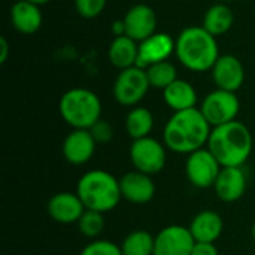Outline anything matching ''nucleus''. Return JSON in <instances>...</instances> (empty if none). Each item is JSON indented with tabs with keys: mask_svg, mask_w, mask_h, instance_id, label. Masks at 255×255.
Returning <instances> with one entry per match:
<instances>
[{
	"mask_svg": "<svg viewBox=\"0 0 255 255\" xmlns=\"http://www.w3.org/2000/svg\"><path fill=\"white\" fill-rule=\"evenodd\" d=\"M124 127L127 136L133 140L148 137L154 128V115L145 106H134L127 114Z\"/></svg>",
	"mask_w": 255,
	"mask_h": 255,
	"instance_id": "23",
	"label": "nucleus"
},
{
	"mask_svg": "<svg viewBox=\"0 0 255 255\" xmlns=\"http://www.w3.org/2000/svg\"><path fill=\"white\" fill-rule=\"evenodd\" d=\"M191 255H220L218 248L215 244H208V242H196L193 247Z\"/></svg>",
	"mask_w": 255,
	"mask_h": 255,
	"instance_id": "30",
	"label": "nucleus"
},
{
	"mask_svg": "<svg viewBox=\"0 0 255 255\" xmlns=\"http://www.w3.org/2000/svg\"><path fill=\"white\" fill-rule=\"evenodd\" d=\"M251 235H253V239H254V242H255V223H254V226H253V229H251Z\"/></svg>",
	"mask_w": 255,
	"mask_h": 255,
	"instance_id": "34",
	"label": "nucleus"
},
{
	"mask_svg": "<svg viewBox=\"0 0 255 255\" xmlns=\"http://www.w3.org/2000/svg\"><path fill=\"white\" fill-rule=\"evenodd\" d=\"M188 229L196 242L215 244L223 235L224 221L218 212L206 209V211H202L197 215H194Z\"/></svg>",
	"mask_w": 255,
	"mask_h": 255,
	"instance_id": "18",
	"label": "nucleus"
},
{
	"mask_svg": "<svg viewBox=\"0 0 255 255\" xmlns=\"http://www.w3.org/2000/svg\"><path fill=\"white\" fill-rule=\"evenodd\" d=\"M151 88L146 70L137 66L120 70L115 78L112 94L117 103L126 108L137 106Z\"/></svg>",
	"mask_w": 255,
	"mask_h": 255,
	"instance_id": "7",
	"label": "nucleus"
},
{
	"mask_svg": "<svg viewBox=\"0 0 255 255\" xmlns=\"http://www.w3.org/2000/svg\"><path fill=\"white\" fill-rule=\"evenodd\" d=\"M221 169L223 166L206 146L188 154L185 160V176L199 190L214 188Z\"/></svg>",
	"mask_w": 255,
	"mask_h": 255,
	"instance_id": "8",
	"label": "nucleus"
},
{
	"mask_svg": "<svg viewBox=\"0 0 255 255\" xmlns=\"http://www.w3.org/2000/svg\"><path fill=\"white\" fill-rule=\"evenodd\" d=\"M248 188V175L244 167H223L214 190L217 197L224 203H235L241 200Z\"/></svg>",
	"mask_w": 255,
	"mask_h": 255,
	"instance_id": "15",
	"label": "nucleus"
},
{
	"mask_svg": "<svg viewBox=\"0 0 255 255\" xmlns=\"http://www.w3.org/2000/svg\"><path fill=\"white\" fill-rule=\"evenodd\" d=\"M212 126L199 108L173 112L163 128V143L175 154L188 155L208 145Z\"/></svg>",
	"mask_w": 255,
	"mask_h": 255,
	"instance_id": "1",
	"label": "nucleus"
},
{
	"mask_svg": "<svg viewBox=\"0 0 255 255\" xmlns=\"http://www.w3.org/2000/svg\"><path fill=\"white\" fill-rule=\"evenodd\" d=\"M105 227H106L105 214L90 211V209H85V212L82 214V217L78 221L79 233L88 239H93V241H96L103 233Z\"/></svg>",
	"mask_w": 255,
	"mask_h": 255,
	"instance_id": "26",
	"label": "nucleus"
},
{
	"mask_svg": "<svg viewBox=\"0 0 255 255\" xmlns=\"http://www.w3.org/2000/svg\"><path fill=\"white\" fill-rule=\"evenodd\" d=\"M10 22L21 34H33L42 27V10L36 3L19 0L10 7Z\"/></svg>",
	"mask_w": 255,
	"mask_h": 255,
	"instance_id": "19",
	"label": "nucleus"
},
{
	"mask_svg": "<svg viewBox=\"0 0 255 255\" xmlns=\"http://www.w3.org/2000/svg\"><path fill=\"white\" fill-rule=\"evenodd\" d=\"M97 142L91 136L90 130H78L73 128L63 140V157L72 166H84L87 164L94 152Z\"/></svg>",
	"mask_w": 255,
	"mask_h": 255,
	"instance_id": "13",
	"label": "nucleus"
},
{
	"mask_svg": "<svg viewBox=\"0 0 255 255\" xmlns=\"http://www.w3.org/2000/svg\"><path fill=\"white\" fill-rule=\"evenodd\" d=\"M123 200L133 205H146L155 196V184L152 176L133 170L127 172L120 179Z\"/></svg>",
	"mask_w": 255,
	"mask_h": 255,
	"instance_id": "16",
	"label": "nucleus"
},
{
	"mask_svg": "<svg viewBox=\"0 0 255 255\" xmlns=\"http://www.w3.org/2000/svg\"><path fill=\"white\" fill-rule=\"evenodd\" d=\"M58 111L63 121L78 130H90L102 120V102L88 88L78 87L67 90L58 102Z\"/></svg>",
	"mask_w": 255,
	"mask_h": 255,
	"instance_id": "5",
	"label": "nucleus"
},
{
	"mask_svg": "<svg viewBox=\"0 0 255 255\" xmlns=\"http://www.w3.org/2000/svg\"><path fill=\"white\" fill-rule=\"evenodd\" d=\"M176 40L172 39L167 33H154L148 39L139 42V57L137 67L148 69L149 66L166 61L175 52Z\"/></svg>",
	"mask_w": 255,
	"mask_h": 255,
	"instance_id": "17",
	"label": "nucleus"
},
{
	"mask_svg": "<svg viewBox=\"0 0 255 255\" xmlns=\"http://www.w3.org/2000/svg\"><path fill=\"white\" fill-rule=\"evenodd\" d=\"M90 133L97 143H108L114 139V127L109 121L105 120H99L90 128Z\"/></svg>",
	"mask_w": 255,
	"mask_h": 255,
	"instance_id": "29",
	"label": "nucleus"
},
{
	"mask_svg": "<svg viewBox=\"0 0 255 255\" xmlns=\"http://www.w3.org/2000/svg\"><path fill=\"white\" fill-rule=\"evenodd\" d=\"M79 255H123L121 247L112 241L106 239H96L90 242Z\"/></svg>",
	"mask_w": 255,
	"mask_h": 255,
	"instance_id": "27",
	"label": "nucleus"
},
{
	"mask_svg": "<svg viewBox=\"0 0 255 255\" xmlns=\"http://www.w3.org/2000/svg\"><path fill=\"white\" fill-rule=\"evenodd\" d=\"M212 79L220 90L236 93L245 82V69L242 61L232 54L220 55L212 67Z\"/></svg>",
	"mask_w": 255,
	"mask_h": 255,
	"instance_id": "14",
	"label": "nucleus"
},
{
	"mask_svg": "<svg viewBox=\"0 0 255 255\" xmlns=\"http://www.w3.org/2000/svg\"><path fill=\"white\" fill-rule=\"evenodd\" d=\"M220 3H226V1H230V0H218Z\"/></svg>",
	"mask_w": 255,
	"mask_h": 255,
	"instance_id": "35",
	"label": "nucleus"
},
{
	"mask_svg": "<svg viewBox=\"0 0 255 255\" xmlns=\"http://www.w3.org/2000/svg\"><path fill=\"white\" fill-rule=\"evenodd\" d=\"M194 244L188 227L172 224L155 235L154 255H191Z\"/></svg>",
	"mask_w": 255,
	"mask_h": 255,
	"instance_id": "10",
	"label": "nucleus"
},
{
	"mask_svg": "<svg viewBox=\"0 0 255 255\" xmlns=\"http://www.w3.org/2000/svg\"><path fill=\"white\" fill-rule=\"evenodd\" d=\"M139 57V42L128 36H117L108 48V58L111 64L120 70L133 67L137 64Z\"/></svg>",
	"mask_w": 255,
	"mask_h": 255,
	"instance_id": "21",
	"label": "nucleus"
},
{
	"mask_svg": "<svg viewBox=\"0 0 255 255\" xmlns=\"http://www.w3.org/2000/svg\"><path fill=\"white\" fill-rule=\"evenodd\" d=\"M123 21L126 25V36L136 42H142L157 33V15L154 9L145 3L131 6L126 12Z\"/></svg>",
	"mask_w": 255,
	"mask_h": 255,
	"instance_id": "12",
	"label": "nucleus"
},
{
	"mask_svg": "<svg viewBox=\"0 0 255 255\" xmlns=\"http://www.w3.org/2000/svg\"><path fill=\"white\" fill-rule=\"evenodd\" d=\"M76 194L85 209L102 214L114 211L123 200L120 179L103 169L85 172L76 184Z\"/></svg>",
	"mask_w": 255,
	"mask_h": 255,
	"instance_id": "4",
	"label": "nucleus"
},
{
	"mask_svg": "<svg viewBox=\"0 0 255 255\" xmlns=\"http://www.w3.org/2000/svg\"><path fill=\"white\" fill-rule=\"evenodd\" d=\"M163 100L173 112H181L196 108L199 96L190 82L178 78L173 84L163 90Z\"/></svg>",
	"mask_w": 255,
	"mask_h": 255,
	"instance_id": "20",
	"label": "nucleus"
},
{
	"mask_svg": "<svg viewBox=\"0 0 255 255\" xmlns=\"http://www.w3.org/2000/svg\"><path fill=\"white\" fill-rule=\"evenodd\" d=\"M112 33L115 34V37H117V36H124V34H126V25H124V21H123V19L114 21V24H112Z\"/></svg>",
	"mask_w": 255,
	"mask_h": 255,
	"instance_id": "32",
	"label": "nucleus"
},
{
	"mask_svg": "<svg viewBox=\"0 0 255 255\" xmlns=\"http://www.w3.org/2000/svg\"><path fill=\"white\" fill-rule=\"evenodd\" d=\"M233 22H235L233 10L226 3L218 1L206 10L202 27L206 31H209L212 36L218 37V36L226 34L232 28Z\"/></svg>",
	"mask_w": 255,
	"mask_h": 255,
	"instance_id": "22",
	"label": "nucleus"
},
{
	"mask_svg": "<svg viewBox=\"0 0 255 255\" xmlns=\"http://www.w3.org/2000/svg\"><path fill=\"white\" fill-rule=\"evenodd\" d=\"M145 70H146L149 85L152 88H158L161 91L178 79V70H176L175 64L170 63L169 60L155 63Z\"/></svg>",
	"mask_w": 255,
	"mask_h": 255,
	"instance_id": "25",
	"label": "nucleus"
},
{
	"mask_svg": "<svg viewBox=\"0 0 255 255\" xmlns=\"http://www.w3.org/2000/svg\"><path fill=\"white\" fill-rule=\"evenodd\" d=\"M251 130L241 121L212 127L206 148L223 167H244L253 152Z\"/></svg>",
	"mask_w": 255,
	"mask_h": 255,
	"instance_id": "2",
	"label": "nucleus"
},
{
	"mask_svg": "<svg viewBox=\"0 0 255 255\" xmlns=\"http://www.w3.org/2000/svg\"><path fill=\"white\" fill-rule=\"evenodd\" d=\"M106 1L108 0H75V7L82 18L91 19L105 10Z\"/></svg>",
	"mask_w": 255,
	"mask_h": 255,
	"instance_id": "28",
	"label": "nucleus"
},
{
	"mask_svg": "<svg viewBox=\"0 0 255 255\" xmlns=\"http://www.w3.org/2000/svg\"><path fill=\"white\" fill-rule=\"evenodd\" d=\"M155 236L146 230L130 232L121 242L123 255H154Z\"/></svg>",
	"mask_w": 255,
	"mask_h": 255,
	"instance_id": "24",
	"label": "nucleus"
},
{
	"mask_svg": "<svg viewBox=\"0 0 255 255\" xmlns=\"http://www.w3.org/2000/svg\"><path fill=\"white\" fill-rule=\"evenodd\" d=\"M175 54L185 69L196 73L212 70L220 58L217 37L202 25L187 27L179 33L176 37Z\"/></svg>",
	"mask_w": 255,
	"mask_h": 255,
	"instance_id": "3",
	"label": "nucleus"
},
{
	"mask_svg": "<svg viewBox=\"0 0 255 255\" xmlns=\"http://www.w3.org/2000/svg\"><path fill=\"white\" fill-rule=\"evenodd\" d=\"M199 109L212 127H218L236 121L241 111V102L236 93L217 88L203 99Z\"/></svg>",
	"mask_w": 255,
	"mask_h": 255,
	"instance_id": "9",
	"label": "nucleus"
},
{
	"mask_svg": "<svg viewBox=\"0 0 255 255\" xmlns=\"http://www.w3.org/2000/svg\"><path fill=\"white\" fill-rule=\"evenodd\" d=\"M28 1H31V3H36V4H45V3H48V1H51V0H28Z\"/></svg>",
	"mask_w": 255,
	"mask_h": 255,
	"instance_id": "33",
	"label": "nucleus"
},
{
	"mask_svg": "<svg viewBox=\"0 0 255 255\" xmlns=\"http://www.w3.org/2000/svg\"><path fill=\"white\" fill-rule=\"evenodd\" d=\"M9 57V42L6 40V37H0V64L6 63Z\"/></svg>",
	"mask_w": 255,
	"mask_h": 255,
	"instance_id": "31",
	"label": "nucleus"
},
{
	"mask_svg": "<svg viewBox=\"0 0 255 255\" xmlns=\"http://www.w3.org/2000/svg\"><path fill=\"white\" fill-rule=\"evenodd\" d=\"M46 212L58 224H78L85 212V206L79 196L72 191H60L51 196L46 203Z\"/></svg>",
	"mask_w": 255,
	"mask_h": 255,
	"instance_id": "11",
	"label": "nucleus"
},
{
	"mask_svg": "<svg viewBox=\"0 0 255 255\" xmlns=\"http://www.w3.org/2000/svg\"><path fill=\"white\" fill-rule=\"evenodd\" d=\"M128 157L134 170L154 176L166 167L167 148L163 142L148 136L131 142Z\"/></svg>",
	"mask_w": 255,
	"mask_h": 255,
	"instance_id": "6",
	"label": "nucleus"
}]
</instances>
